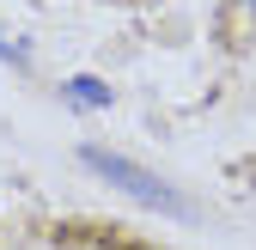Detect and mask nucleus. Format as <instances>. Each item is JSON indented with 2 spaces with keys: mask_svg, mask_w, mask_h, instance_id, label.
I'll return each mask as SVG.
<instances>
[{
  "mask_svg": "<svg viewBox=\"0 0 256 250\" xmlns=\"http://www.w3.org/2000/svg\"><path fill=\"white\" fill-rule=\"evenodd\" d=\"M80 165H86V171H98L110 190H122V196L146 202L152 214H177V220H196V208L183 202V190H177V183H165L158 171H146V165H134V159H122V152H110V146H80Z\"/></svg>",
  "mask_w": 256,
  "mask_h": 250,
  "instance_id": "f257e3e1",
  "label": "nucleus"
},
{
  "mask_svg": "<svg viewBox=\"0 0 256 250\" xmlns=\"http://www.w3.org/2000/svg\"><path fill=\"white\" fill-rule=\"evenodd\" d=\"M68 104H80V110H104V104H110V86H104V80H68Z\"/></svg>",
  "mask_w": 256,
  "mask_h": 250,
  "instance_id": "f03ea898",
  "label": "nucleus"
},
{
  "mask_svg": "<svg viewBox=\"0 0 256 250\" xmlns=\"http://www.w3.org/2000/svg\"><path fill=\"white\" fill-rule=\"evenodd\" d=\"M0 61H12V68H24V43H12L6 30H0Z\"/></svg>",
  "mask_w": 256,
  "mask_h": 250,
  "instance_id": "7ed1b4c3",
  "label": "nucleus"
},
{
  "mask_svg": "<svg viewBox=\"0 0 256 250\" xmlns=\"http://www.w3.org/2000/svg\"><path fill=\"white\" fill-rule=\"evenodd\" d=\"M238 6H244V12H250V18H256V0H238Z\"/></svg>",
  "mask_w": 256,
  "mask_h": 250,
  "instance_id": "20e7f679",
  "label": "nucleus"
}]
</instances>
